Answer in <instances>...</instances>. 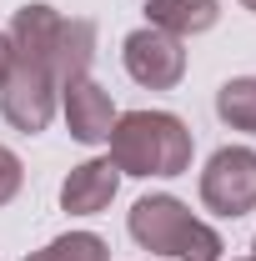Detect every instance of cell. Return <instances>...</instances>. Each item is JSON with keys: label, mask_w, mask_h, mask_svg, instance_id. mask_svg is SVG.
Here are the masks:
<instances>
[{"label": "cell", "mask_w": 256, "mask_h": 261, "mask_svg": "<svg viewBox=\"0 0 256 261\" xmlns=\"http://www.w3.org/2000/svg\"><path fill=\"white\" fill-rule=\"evenodd\" d=\"M111 166L121 176H181L191 171V130L171 111H126L111 126Z\"/></svg>", "instance_id": "obj_1"}, {"label": "cell", "mask_w": 256, "mask_h": 261, "mask_svg": "<svg viewBox=\"0 0 256 261\" xmlns=\"http://www.w3.org/2000/svg\"><path fill=\"white\" fill-rule=\"evenodd\" d=\"M131 236L156 251V256H176V261H221V236L196 221L176 196H141L131 206Z\"/></svg>", "instance_id": "obj_2"}, {"label": "cell", "mask_w": 256, "mask_h": 261, "mask_svg": "<svg viewBox=\"0 0 256 261\" xmlns=\"http://www.w3.org/2000/svg\"><path fill=\"white\" fill-rule=\"evenodd\" d=\"M201 201L216 216H246L256 211V151L251 146H221L201 171Z\"/></svg>", "instance_id": "obj_3"}, {"label": "cell", "mask_w": 256, "mask_h": 261, "mask_svg": "<svg viewBox=\"0 0 256 261\" xmlns=\"http://www.w3.org/2000/svg\"><path fill=\"white\" fill-rule=\"evenodd\" d=\"M56 106H61V91H56V81H50L45 65H31V61L10 65V75L0 86V116L15 130H25V136L45 130L50 116H56Z\"/></svg>", "instance_id": "obj_4"}, {"label": "cell", "mask_w": 256, "mask_h": 261, "mask_svg": "<svg viewBox=\"0 0 256 261\" xmlns=\"http://www.w3.org/2000/svg\"><path fill=\"white\" fill-rule=\"evenodd\" d=\"M121 61H126V75L136 86H146V91H171V86H181V75H186V50H181V40L156 31V25L131 31L126 45H121Z\"/></svg>", "instance_id": "obj_5"}, {"label": "cell", "mask_w": 256, "mask_h": 261, "mask_svg": "<svg viewBox=\"0 0 256 261\" xmlns=\"http://www.w3.org/2000/svg\"><path fill=\"white\" fill-rule=\"evenodd\" d=\"M61 111H65V126H70V136L81 146H100L111 136V126H116V106H111V96L100 91L91 75L61 86Z\"/></svg>", "instance_id": "obj_6"}, {"label": "cell", "mask_w": 256, "mask_h": 261, "mask_svg": "<svg viewBox=\"0 0 256 261\" xmlns=\"http://www.w3.org/2000/svg\"><path fill=\"white\" fill-rule=\"evenodd\" d=\"M116 186H121V171L111 166V156H106V161H86V166H75V171L65 176L61 206L70 216H96V211H106V206L116 201Z\"/></svg>", "instance_id": "obj_7"}, {"label": "cell", "mask_w": 256, "mask_h": 261, "mask_svg": "<svg viewBox=\"0 0 256 261\" xmlns=\"http://www.w3.org/2000/svg\"><path fill=\"white\" fill-rule=\"evenodd\" d=\"M91 56H96V25H91V20H61L56 45H50V61H45L56 91L70 86V81H81V75L91 70Z\"/></svg>", "instance_id": "obj_8"}, {"label": "cell", "mask_w": 256, "mask_h": 261, "mask_svg": "<svg viewBox=\"0 0 256 261\" xmlns=\"http://www.w3.org/2000/svg\"><path fill=\"white\" fill-rule=\"evenodd\" d=\"M56 31H61V15L50 5H20L15 10V25H10V50L15 61L45 65L50 61V45H56Z\"/></svg>", "instance_id": "obj_9"}, {"label": "cell", "mask_w": 256, "mask_h": 261, "mask_svg": "<svg viewBox=\"0 0 256 261\" xmlns=\"http://www.w3.org/2000/svg\"><path fill=\"white\" fill-rule=\"evenodd\" d=\"M216 15H221V5H216V0H146V20H151L156 31L176 35V40L211 31V25H216Z\"/></svg>", "instance_id": "obj_10"}, {"label": "cell", "mask_w": 256, "mask_h": 261, "mask_svg": "<svg viewBox=\"0 0 256 261\" xmlns=\"http://www.w3.org/2000/svg\"><path fill=\"white\" fill-rule=\"evenodd\" d=\"M216 116L231 130H246L256 136V75H236L216 91Z\"/></svg>", "instance_id": "obj_11"}, {"label": "cell", "mask_w": 256, "mask_h": 261, "mask_svg": "<svg viewBox=\"0 0 256 261\" xmlns=\"http://www.w3.org/2000/svg\"><path fill=\"white\" fill-rule=\"evenodd\" d=\"M40 256L45 261H111V251H106V241L91 236V231H70V236H56Z\"/></svg>", "instance_id": "obj_12"}, {"label": "cell", "mask_w": 256, "mask_h": 261, "mask_svg": "<svg viewBox=\"0 0 256 261\" xmlns=\"http://www.w3.org/2000/svg\"><path fill=\"white\" fill-rule=\"evenodd\" d=\"M20 181H25V171H20V156H15L10 146H0V206H5V201H15Z\"/></svg>", "instance_id": "obj_13"}, {"label": "cell", "mask_w": 256, "mask_h": 261, "mask_svg": "<svg viewBox=\"0 0 256 261\" xmlns=\"http://www.w3.org/2000/svg\"><path fill=\"white\" fill-rule=\"evenodd\" d=\"M10 65H15V50H10V35H0V86H5Z\"/></svg>", "instance_id": "obj_14"}, {"label": "cell", "mask_w": 256, "mask_h": 261, "mask_svg": "<svg viewBox=\"0 0 256 261\" xmlns=\"http://www.w3.org/2000/svg\"><path fill=\"white\" fill-rule=\"evenodd\" d=\"M241 5H246V10H256V0H241Z\"/></svg>", "instance_id": "obj_15"}, {"label": "cell", "mask_w": 256, "mask_h": 261, "mask_svg": "<svg viewBox=\"0 0 256 261\" xmlns=\"http://www.w3.org/2000/svg\"><path fill=\"white\" fill-rule=\"evenodd\" d=\"M31 261H45V256H40V251H35V256H31Z\"/></svg>", "instance_id": "obj_16"}, {"label": "cell", "mask_w": 256, "mask_h": 261, "mask_svg": "<svg viewBox=\"0 0 256 261\" xmlns=\"http://www.w3.org/2000/svg\"><path fill=\"white\" fill-rule=\"evenodd\" d=\"M251 251H256V241H251Z\"/></svg>", "instance_id": "obj_17"}, {"label": "cell", "mask_w": 256, "mask_h": 261, "mask_svg": "<svg viewBox=\"0 0 256 261\" xmlns=\"http://www.w3.org/2000/svg\"><path fill=\"white\" fill-rule=\"evenodd\" d=\"M246 261H256V256H246Z\"/></svg>", "instance_id": "obj_18"}]
</instances>
